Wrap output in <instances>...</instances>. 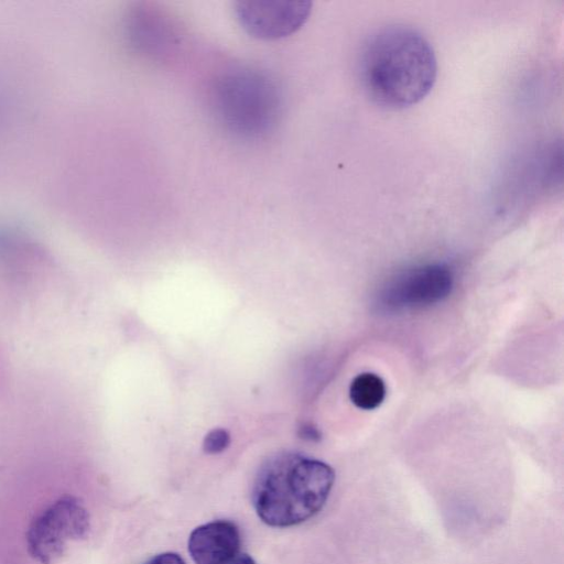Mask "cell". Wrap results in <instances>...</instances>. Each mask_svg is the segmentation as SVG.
<instances>
[{"label": "cell", "mask_w": 564, "mask_h": 564, "mask_svg": "<svg viewBox=\"0 0 564 564\" xmlns=\"http://www.w3.org/2000/svg\"><path fill=\"white\" fill-rule=\"evenodd\" d=\"M358 73L366 95L388 109H404L424 99L437 75L430 42L415 29L392 24L365 41Z\"/></svg>", "instance_id": "obj_1"}, {"label": "cell", "mask_w": 564, "mask_h": 564, "mask_svg": "<svg viewBox=\"0 0 564 564\" xmlns=\"http://www.w3.org/2000/svg\"><path fill=\"white\" fill-rule=\"evenodd\" d=\"M335 481L326 463L296 452H280L260 466L252 485V505L271 527L300 524L325 506Z\"/></svg>", "instance_id": "obj_2"}, {"label": "cell", "mask_w": 564, "mask_h": 564, "mask_svg": "<svg viewBox=\"0 0 564 564\" xmlns=\"http://www.w3.org/2000/svg\"><path fill=\"white\" fill-rule=\"evenodd\" d=\"M213 97L223 124L240 138H260L270 132L278 121V87L259 70L239 68L224 74L214 88Z\"/></svg>", "instance_id": "obj_3"}, {"label": "cell", "mask_w": 564, "mask_h": 564, "mask_svg": "<svg viewBox=\"0 0 564 564\" xmlns=\"http://www.w3.org/2000/svg\"><path fill=\"white\" fill-rule=\"evenodd\" d=\"M90 531L87 509L73 496H64L43 509L26 531V549L40 564L55 563L70 542L85 539Z\"/></svg>", "instance_id": "obj_4"}, {"label": "cell", "mask_w": 564, "mask_h": 564, "mask_svg": "<svg viewBox=\"0 0 564 564\" xmlns=\"http://www.w3.org/2000/svg\"><path fill=\"white\" fill-rule=\"evenodd\" d=\"M453 273L444 264L433 263L400 273L380 291L378 304L388 311L421 308L446 299L453 288Z\"/></svg>", "instance_id": "obj_5"}, {"label": "cell", "mask_w": 564, "mask_h": 564, "mask_svg": "<svg viewBox=\"0 0 564 564\" xmlns=\"http://www.w3.org/2000/svg\"><path fill=\"white\" fill-rule=\"evenodd\" d=\"M310 1H240L236 14L252 36L275 40L297 31L307 20Z\"/></svg>", "instance_id": "obj_6"}, {"label": "cell", "mask_w": 564, "mask_h": 564, "mask_svg": "<svg viewBox=\"0 0 564 564\" xmlns=\"http://www.w3.org/2000/svg\"><path fill=\"white\" fill-rule=\"evenodd\" d=\"M240 544L237 525L227 520H217L193 530L188 552L196 564H224L239 553Z\"/></svg>", "instance_id": "obj_7"}, {"label": "cell", "mask_w": 564, "mask_h": 564, "mask_svg": "<svg viewBox=\"0 0 564 564\" xmlns=\"http://www.w3.org/2000/svg\"><path fill=\"white\" fill-rule=\"evenodd\" d=\"M384 381L376 373L362 372L356 376L349 387V398L358 409H377L386 398Z\"/></svg>", "instance_id": "obj_8"}, {"label": "cell", "mask_w": 564, "mask_h": 564, "mask_svg": "<svg viewBox=\"0 0 564 564\" xmlns=\"http://www.w3.org/2000/svg\"><path fill=\"white\" fill-rule=\"evenodd\" d=\"M230 444V435L225 429L209 431L203 442V449L207 454L224 452Z\"/></svg>", "instance_id": "obj_9"}, {"label": "cell", "mask_w": 564, "mask_h": 564, "mask_svg": "<svg viewBox=\"0 0 564 564\" xmlns=\"http://www.w3.org/2000/svg\"><path fill=\"white\" fill-rule=\"evenodd\" d=\"M143 564H186V563L177 553L165 552V553H161V554H158V555L151 557Z\"/></svg>", "instance_id": "obj_10"}, {"label": "cell", "mask_w": 564, "mask_h": 564, "mask_svg": "<svg viewBox=\"0 0 564 564\" xmlns=\"http://www.w3.org/2000/svg\"><path fill=\"white\" fill-rule=\"evenodd\" d=\"M224 564H256V562L247 553H237Z\"/></svg>", "instance_id": "obj_11"}, {"label": "cell", "mask_w": 564, "mask_h": 564, "mask_svg": "<svg viewBox=\"0 0 564 564\" xmlns=\"http://www.w3.org/2000/svg\"><path fill=\"white\" fill-rule=\"evenodd\" d=\"M300 435H301V437H303L305 440H310V441H316L319 438L318 431L315 427H313L312 425H304L301 429Z\"/></svg>", "instance_id": "obj_12"}]
</instances>
